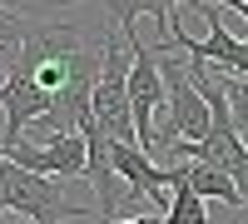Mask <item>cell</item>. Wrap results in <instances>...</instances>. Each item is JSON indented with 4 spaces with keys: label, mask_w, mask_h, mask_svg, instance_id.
Masks as SVG:
<instances>
[{
    "label": "cell",
    "mask_w": 248,
    "mask_h": 224,
    "mask_svg": "<svg viewBox=\"0 0 248 224\" xmlns=\"http://www.w3.org/2000/svg\"><path fill=\"white\" fill-rule=\"evenodd\" d=\"M119 224H164V219H149V214H139V219H119Z\"/></svg>",
    "instance_id": "2e32d148"
},
{
    "label": "cell",
    "mask_w": 248,
    "mask_h": 224,
    "mask_svg": "<svg viewBox=\"0 0 248 224\" xmlns=\"http://www.w3.org/2000/svg\"><path fill=\"white\" fill-rule=\"evenodd\" d=\"M184 179H189V185L203 194V199H218V205H229V209H248L243 205V194H238V185L223 170H214V165H199V159H184Z\"/></svg>",
    "instance_id": "7c38bea8"
},
{
    "label": "cell",
    "mask_w": 248,
    "mask_h": 224,
    "mask_svg": "<svg viewBox=\"0 0 248 224\" xmlns=\"http://www.w3.org/2000/svg\"><path fill=\"white\" fill-rule=\"evenodd\" d=\"M0 115H5V130H0V150H15L25 125H45L55 120V95L35 80V70L10 65L5 90H0Z\"/></svg>",
    "instance_id": "5b68a950"
},
{
    "label": "cell",
    "mask_w": 248,
    "mask_h": 224,
    "mask_svg": "<svg viewBox=\"0 0 248 224\" xmlns=\"http://www.w3.org/2000/svg\"><path fill=\"white\" fill-rule=\"evenodd\" d=\"M114 165H119V174H124V185H129V194L149 199V205H164V199H174L169 170H159L149 150H139V145H114Z\"/></svg>",
    "instance_id": "9c48e42d"
},
{
    "label": "cell",
    "mask_w": 248,
    "mask_h": 224,
    "mask_svg": "<svg viewBox=\"0 0 248 224\" xmlns=\"http://www.w3.org/2000/svg\"><path fill=\"white\" fill-rule=\"evenodd\" d=\"M15 65L35 70V80L55 95V120H70V130H79V120L90 115V100L99 85V65H105V50L85 45V30L70 25V20H35V30L25 40Z\"/></svg>",
    "instance_id": "6da1fadb"
},
{
    "label": "cell",
    "mask_w": 248,
    "mask_h": 224,
    "mask_svg": "<svg viewBox=\"0 0 248 224\" xmlns=\"http://www.w3.org/2000/svg\"><path fill=\"white\" fill-rule=\"evenodd\" d=\"M0 214H5V199H0Z\"/></svg>",
    "instance_id": "ac0fdd59"
},
{
    "label": "cell",
    "mask_w": 248,
    "mask_h": 224,
    "mask_svg": "<svg viewBox=\"0 0 248 224\" xmlns=\"http://www.w3.org/2000/svg\"><path fill=\"white\" fill-rule=\"evenodd\" d=\"M79 135L90 139V165H85V174H90V185H94V209H99L105 224H119L124 219L119 205H124V194H129V185H124V174L114 165V139L94 125V115L79 120Z\"/></svg>",
    "instance_id": "52a82bcc"
},
{
    "label": "cell",
    "mask_w": 248,
    "mask_h": 224,
    "mask_svg": "<svg viewBox=\"0 0 248 224\" xmlns=\"http://www.w3.org/2000/svg\"><path fill=\"white\" fill-rule=\"evenodd\" d=\"M209 5H233V10H238V15L248 20V0H209Z\"/></svg>",
    "instance_id": "9a60e30c"
},
{
    "label": "cell",
    "mask_w": 248,
    "mask_h": 224,
    "mask_svg": "<svg viewBox=\"0 0 248 224\" xmlns=\"http://www.w3.org/2000/svg\"><path fill=\"white\" fill-rule=\"evenodd\" d=\"M109 5V20H114V30H134V20L139 15H154L159 20V30H184L179 25V5L184 0H105Z\"/></svg>",
    "instance_id": "30bf717a"
},
{
    "label": "cell",
    "mask_w": 248,
    "mask_h": 224,
    "mask_svg": "<svg viewBox=\"0 0 248 224\" xmlns=\"http://www.w3.org/2000/svg\"><path fill=\"white\" fill-rule=\"evenodd\" d=\"M129 60L134 55H129L124 30H105V65H99V85H94V100H90V115L114 145H139L134 110H129Z\"/></svg>",
    "instance_id": "3957f363"
},
{
    "label": "cell",
    "mask_w": 248,
    "mask_h": 224,
    "mask_svg": "<svg viewBox=\"0 0 248 224\" xmlns=\"http://www.w3.org/2000/svg\"><path fill=\"white\" fill-rule=\"evenodd\" d=\"M30 30H35V20H25V15L10 10V5H0V65H5V70L20 60V50H25Z\"/></svg>",
    "instance_id": "4fadbf2b"
},
{
    "label": "cell",
    "mask_w": 248,
    "mask_h": 224,
    "mask_svg": "<svg viewBox=\"0 0 248 224\" xmlns=\"http://www.w3.org/2000/svg\"><path fill=\"white\" fill-rule=\"evenodd\" d=\"M0 199L5 209L25 214V224H65V219H85V214H99L94 205H75L65 199V185L55 174H35L25 165L0 150Z\"/></svg>",
    "instance_id": "7a4b0ae2"
},
{
    "label": "cell",
    "mask_w": 248,
    "mask_h": 224,
    "mask_svg": "<svg viewBox=\"0 0 248 224\" xmlns=\"http://www.w3.org/2000/svg\"><path fill=\"white\" fill-rule=\"evenodd\" d=\"M5 75H10V70H5V65H0V90H5ZM0 130H5V115H0Z\"/></svg>",
    "instance_id": "e0dca14e"
},
{
    "label": "cell",
    "mask_w": 248,
    "mask_h": 224,
    "mask_svg": "<svg viewBox=\"0 0 248 224\" xmlns=\"http://www.w3.org/2000/svg\"><path fill=\"white\" fill-rule=\"evenodd\" d=\"M223 95H229V110H233V125L248 130V75H218Z\"/></svg>",
    "instance_id": "5bb4252c"
},
{
    "label": "cell",
    "mask_w": 248,
    "mask_h": 224,
    "mask_svg": "<svg viewBox=\"0 0 248 224\" xmlns=\"http://www.w3.org/2000/svg\"><path fill=\"white\" fill-rule=\"evenodd\" d=\"M194 5L203 10V25H209V35L194 40L189 30H174V35H169V45L184 50L194 65H218V70H238V75H248V40H238L229 25H223L218 10L209 5V0H194Z\"/></svg>",
    "instance_id": "8992f818"
},
{
    "label": "cell",
    "mask_w": 248,
    "mask_h": 224,
    "mask_svg": "<svg viewBox=\"0 0 248 224\" xmlns=\"http://www.w3.org/2000/svg\"><path fill=\"white\" fill-rule=\"evenodd\" d=\"M129 40V110H134V130H139V150L154 155V130H159V115L169 110V85H164V65H159V50H149L134 30H124Z\"/></svg>",
    "instance_id": "277c9868"
},
{
    "label": "cell",
    "mask_w": 248,
    "mask_h": 224,
    "mask_svg": "<svg viewBox=\"0 0 248 224\" xmlns=\"http://www.w3.org/2000/svg\"><path fill=\"white\" fill-rule=\"evenodd\" d=\"M15 165H25L35 174H55V179H75V174H85L90 165V139L79 135V130H55L45 145H25L20 139L15 150H5Z\"/></svg>",
    "instance_id": "ba28073f"
},
{
    "label": "cell",
    "mask_w": 248,
    "mask_h": 224,
    "mask_svg": "<svg viewBox=\"0 0 248 224\" xmlns=\"http://www.w3.org/2000/svg\"><path fill=\"white\" fill-rule=\"evenodd\" d=\"M164 170H169V185H174V199H169V209H164V224H209V199L184 179L179 165H164Z\"/></svg>",
    "instance_id": "8fae6325"
}]
</instances>
